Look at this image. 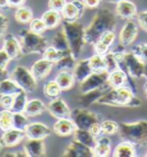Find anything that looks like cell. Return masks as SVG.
Masks as SVG:
<instances>
[{"mask_svg": "<svg viewBox=\"0 0 147 157\" xmlns=\"http://www.w3.org/2000/svg\"><path fill=\"white\" fill-rule=\"evenodd\" d=\"M116 15L108 8H101L97 12L90 25L85 28V43L94 45L106 32L115 30Z\"/></svg>", "mask_w": 147, "mask_h": 157, "instance_id": "obj_1", "label": "cell"}, {"mask_svg": "<svg viewBox=\"0 0 147 157\" xmlns=\"http://www.w3.org/2000/svg\"><path fill=\"white\" fill-rule=\"evenodd\" d=\"M97 103L109 107H129L137 108L141 105V101L129 86L109 87L100 96Z\"/></svg>", "mask_w": 147, "mask_h": 157, "instance_id": "obj_2", "label": "cell"}, {"mask_svg": "<svg viewBox=\"0 0 147 157\" xmlns=\"http://www.w3.org/2000/svg\"><path fill=\"white\" fill-rule=\"evenodd\" d=\"M117 134L124 141H129L136 147L147 146V119H140L137 122L120 123Z\"/></svg>", "mask_w": 147, "mask_h": 157, "instance_id": "obj_3", "label": "cell"}, {"mask_svg": "<svg viewBox=\"0 0 147 157\" xmlns=\"http://www.w3.org/2000/svg\"><path fill=\"white\" fill-rule=\"evenodd\" d=\"M62 29L65 31L69 43L70 52L74 56L78 59L83 48L85 46V28L78 21H65L62 23Z\"/></svg>", "mask_w": 147, "mask_h": 157, "instance_id": "obj_4", "label": "cell"}, {"mask_svg": "<svg viewBox=\"0 0 147 157\" xmlns=\"http://www.w3.org/2000/svg\"><path fill=\"white\" fill-rule=\"evenodd\" d=\"M20 44L22 53L26 54H43L48 46L47 39L42 36V33H36L30 29L22 30L20 33Z\"/></svg>", "mask_w": 147, "mask_h": 157, "instance_id": "obj_5", "label": "cell"}, {"mask_svg": "<svg viewBox=\"0 0 147 157\" xmlns=\"http://www.w3.org/2000/svg\"><path fill=\"white\" fill-rule=\"evenodd\" d=\"M120 68L124 70L131 78L138 79L144 77L145 63L131 49L123 52V57L120 62Z\"/></svg>", "mask_w": 147, "mask_h": 157, "instance_id": "obj_6", "label": "cell"}, {"mask_svg": "<svg viewBox=\"0 0 147 157\" xmlns=\"http://www.w3.org/2000/svg\"><path fill=\"white\" fill-rule=\"evenodd\" d=\"M12 79H14L18 86L26 93H32L37 90L38 80L35 78L30 69L26 67L18 66L15 67L12 72Z\"/></svg>", "mask_w": 147, "mask_h": 157, "instance_id": "obj_7", "label": "cell"}, {"mask_svg": "<svg viewBox=\"0 0 147 157\" xmlns=\"http://www.w3.org/2000/svg\"><path fill=\"white\" fill-rule=\"evenodd\" d=\"M70 118L76 125V128H84V130H89L94 123L101 122V117L98 113L83 107H77L71 110Z\"/></svg>", "mask_w": 147, "mask_h": 157, "instance_id": "obj_8", "label": "cell"}, {"mask_svg": "<svg viewBox=\"0 0 147 157\" xmlns=\"http://www.w3.org/2000/svg\"><path fill=\"white\" fill-rule=\"evenodd\" d=\"M107 80L108 72H92L82 83H79V92L85 93L99 88H109Z\"/></svg>", "mask_w": 147, "mask_h": 157, "instance_id": "obj_9", "label": "cell"}, {"mask_svg": "<svg viewBox=\"0 0 147 157\" xmlns=\"http://www.w3.org/2000/svg\"><path fill=\"white\" fill-rule=\"evenodd\" d=\"M136 79L131 78L129 75L121 68L114 70L112 72L108 74V86L109 87H121V86H129L132 91L137 94V88H136V84H134Z\"/></svg>", "mask_w": 147, "mask_h": 157, "instance_id": "obj_10", "label": "cell"}, {"mask_svg": "<svg viewBox=\"0 0 147 157\" xmlns=\"http://www.w3.org/2000/svg\"><path fill=\"white\" fill-rule=\"evenodd\" d=\"M139 32V24L137 20L129 18L126 20L124 25L122 26V30L120 32V44L122 47H128L136 41Z\"/></svg>", "mask_w": 147, "mask_h": 157, "instance_id": "obj_11", "label": "cell"}, {"mask_svg": "<svg viewBox=\"0 0 147 157\" xmlns=\"http://www.w3.org/2000/svg\"><path fill=\"white\" fill-rule=\"evenodd\" d=\"M85 10V5L81 0H71L67 2L61 15L65 21H78Z\"/></svg>", "mask_w": 147, "mask_h": 157, "instance_id": "obj_12", "label": "cell"}, {"mask_svg": "<svg viewBox=\"0 0 147 157\" xmlns=\"http://www.w3.org/2000/svg\"><path fill=\"white\" fill-rule=\"evenodd\" d=\"M63 156L66 157H93L94 151L93 148L89 147L86 144L79 142L77 140L74 139L68 147L65 149Z\"/></svg>", "mask_w": 147, "mask_h": 157, "instance_id": "obj_13", "label": "cell"}, {"mask_svg": "<svg viewBox=\"0 0 147 157\" xmlns=\"http://www.w3.org/2000/svg\"><path fill=\"white\" fill-rule=\"evenodd\" d=\"M46 108H47L48 113L56 119L70 117V113H71V109L69 108V105H67V102L61 98L52 99V101L46 105Z\"/></svg>", "mask_w": 147, "mask_h": 157, "instance_id": "obj_14", "label": "cell"}, {"mask_svg": "<svg viewBox=\"0 0 147 157\" xmlns=\"http://www.w3.org/2000/svg\"><path fill=\"white\" fill-rule=\"evenodd\" d=\"M24 132H26V138L29 139H46L52 133L51 128L47 125L40 122L29 123Z\"/></svg>", "mask_w": 147, "mask_h": 157, "instance_id": "obj_15", "label": "cell"}, {"mask_svg": "<svg viewBox=\"0 0 147 157\" xmlns=\"http://www.w3.org/2000/svg\"><path fill=\"white\" fill-rule=\"evenodd\" d=\"M115 40H116V33L114 32V30L106 32V33L101 36V38L93 45L94 53L105 56L107 53L110 52V47L114 45Z\"/></svg>", "mask_w": 147, "mask_h": 157, "instance_id": "obj_16", "label": "cell"}, {"mask_svg": "<svg viewBox=\"0 0 147 157\" xmlns=\"http://www.w3.org/2000/svg\"><path fill=\"white\" fill-rule=\"evenodd\" d=\"M54 63L51 61H48L46 59H40L38 61H36L32 67H31V72L35 76V78L37 80H42V79H45L48 75L51 74V71L54 68Z\"/></svg>", "mask_w": 147, "mask_h": 157, "instance_id": "obj_17", "label": "cell"}, {"mask_svg": "<svg viewBox=\"0 0 147 157\" xmlns=\"http://www.w3.org/2000/svg\"><path fill=\"white\" fill-rule=\"evenodd\" d=\"M26 132L12 127L7 131H5L1 135V144L5 147H14V146H18L22 140L26 138Z\"/></svg>", "mask_w": 147, "mask_h": 157, "instance_id": "obj_18", "label": "cell"}, {"mask_svg": "<svg viewBox=\"0 0 147 157\" xmlns=\"http://www.w3.org/2000/svg\"><path fill=\"white\" fill-rule=\"evenodd\" d=\"M24 151L26 156L42 157L46 155V147L44 139H29L24 144Z\"/></svg>", "mask_w": 147, "mask_h": 157, "instance_id": "obj_19", "label": "cell"}, {"mask_svg": "<svg viewBox=\"0 0 147 157\" xmlns=\"http://www.w3.org/2000/svg\"><path fill=\"white\" fill-rule=\"evenodd\" d=\"M76 130V125L74 124L73 119L70 117L59 118L53 126V131L59 136H70L74 134Z\"/></svg>", "mask_w": 147, "mask_h": 157, "instance_id": "obj_20", "label": "cell"}, {"mask_svg": "<svg viewBox=\"0 0 147 157\" xmlns=\"http://www.w3.org/2000/svg\"><path fill=\"white\" fill-rule=\"evenodd\" d=\"M4 49L7 52L9 55L10 60H16L23 55L22 53L21 44H20V39L12 35H8L5 38L4 41Z\"/></svg>", "mask_w": 147, "mask_h": 157, "instance_id": "obj_21", "label": "cell"}, {"mask_svg": "<svg viewBox=\"0 0 147 157\" xmlns=\"http://www.w3.org/2000/svg\"><path fill=\"white\" fill-rule=\"evenodd\" d=\"M137 6L130 0H121L116 2V15L118 17L129 20L133 18L137 15Z\"/></svg>", "mask_w": 147, "mask_h": 157, "instance_id": "obj_22", "label": "cell"}, {"mask_svg": "<svg viewBox=\"0 0 147 157\" xmlns=\"http://www.w3.org/2000/svg\"><path fill=\"white\" fill-rule=\"evenodd\" d=\"M94 156L97 157H107L110 155L112 151V141L108 138V135H100L97 138L95 144L93 147Z\"/></svg>", "mask_w": 147, "mask_h": 157, "instance_id": "obj_23", "label": "cell"}, {"mask_svg": "<svg viewBox=\"0 0 147 157\" xmlns=\"http://www.w3.org/2000/svg\"><path fill=\"white\" fill-rule=\"evenodd\" d=\"M107 88H99V90H93L90 92H85V93H81V95L78 96L77 103L79 107L83 108H89L92 103H97V101L99 100V98Z\"/></svg>", "mask_w": 147, "mask_h": 157, "instance_id": "obj_24", "label": "cell"}, {"mask_svg": "<svg viewBox=\"0 0 147 157\" xmlns=\"http://www.w3.org/2000/svg\"><path fill=\"white\" fill-rule=\"evenodd\" d=\"M74 77L76 83H82L85 78H87L90 75L92 74L91 67L89 63V59H84V60H79L77 61L76 66L73 70Z\"/></svg>", "mask_w": 147, "mask_h": 157, "instance_id": "obj_25", "label": "cell"}, {"mask_svg": "<svg viewBox=\"0 0 147 157\" xmlns=\"http://www.w3.org/2000/svg\"><path fill=\"white\" fill-rule=\"evenodd\" d=\"M55 80L56 83L59 84V86L61 87L62 92L71 90L74 87L75 83H76L74 74L71 71H68V70H60L59 74L56 75Z\"/></svg>", "mask_w": 147, "mask_h": 157, "instance_id": "obj_26", "label": "cell"}, {"mask_svg": "<svg viewBox=\"0 0 147 157\" xmlns=\"http://www.w3.org/2000/svg\"><path fill=\"white\" fill-rule=\"evenodd\" d=\"M46 110H47L46 105L43 101L39 100V99H32V100H29L26 102L24 113L28 117H36V116H40Z\"/></svg>", "mask_w": 147, "mask_h": 157, "instance_id": "obj_27", "label": "cell"}, {"mask_svg": "<svg viewBox=\"0 0 147 157\" xmlns=\"http://www.w3.org/2000/svg\"><path fill=\"white\" fill-rule=\"evenodd\" d=\"M112 155L114 157H133L137 156L136 153V146L129 141H124L118 144L114 148Z\"/></svg>", "mask_w": 147, "mask_h": 157, "instance_id": "obj_28", "label": "cell"}, {"mask_svg": "<svg viewBox=\"0 0 147 157\" xmlns=\"http://www.w3.org/2000/svg\"><path fill=\"white\" fill-rule=\"evenodd\" d=\"M51 46L55 47L56 49H59V51H62V52H66V53L70 52L69 43H68V39H67V36H66L63 29L59 30L55 35L52 37Z\"/></svg>", "mask_w": 147, "mask_h": 157, "instance_id": "obj_29", "label": "cell"}, {"mask_svg": "<svg viewBox=\"0 0 147 157\" xmlns=\"http://www.w3.org/2000/svg\"><path fill=\"white\" fill-rule=\"evenodd\" d=\"M74 139L82 142V144H86L89 147L93 148L97 141V138L92 134L89 130H84V128H76L74 132Z\"/></svg>", "mask_w": 147, "mask_h": 157, "instance_id": "obj_30", "label": "cell"}, {"mask_svg": "<svg viewBox=\"0 0 147 157\" xmlns=\"http://www.w3.org/2000/svg\"><path fill=\"white\" fill-rule=\"evenodd\" d=\"M61 18H62L61 12H58V10H54V9H48L42 16V20L44 21L47 29L56 28L59 25V23L61 22Z\"/></svg>", "mask_w": 147, "mask_h": 157, "instance_id": "obj_31", "label": "cell"}, {"mask_svg": "<svg viewBox=\"0 0 147 157\" xmlns=\"http://www.w3.org/2000/svg\"><path fill=\"white\" fill-rule=\"evenodd\" d=\"M23 91L20 86H18L16 82L12 79L10 77L5 79L4 82L0 83V95H5V94H10V95H15L18 92Z\"/></svg>", "mask_w": 147, "mask_h": 157, "instance_id": "obj_32", "label": "cell"}, {"mask_svg": "<svg viewBox=\"0 0 147 157\" xmlns=\"http://www.w3.org/2000/svg\"><path fill=\"white\" fill-rule=\"evenodd\" d=\"M89 63H90L92 72H107L104 55L94 53L92 56L89 57Z\"/></svg>", "mask_w": 147, "mask_h": 157, "instance_id": "obj_33", "label": "cell"}, {"mask_svg": "<svg viewBox=\"0 0 147 157\" xmlns=\"http://www.w3.org/2000/svg\"><path fill=\"white\" fill-rule=\"evenodd\" d=\"M26 102H28L26 92H24V91L18 92V94L14 95L13 105H12L10 110H12L13 113H24Z\"/></svg>", "mask_w": 147, "mask_h": 157, "instance_id": "obj_34", "label": "cell"}, {"mask_svg": "<svg viewBox=\"0 0 147 157\" xmlns=\"http://www.w3.org/2000/svg\"><path fill=\"white\" fill-rule=\"evenodd\" d=\"M77 60L78 59H76L71 53H68V54H66L61 60H59V61L56 62L55 66L59 70L73 71L75 66H76V63H77Z\"/></svg>", "mask_w": 147, "mask_h": 157, "instance_id": "obj_35", "label": "cell"}, {"mask_svg": "<svg viewBox=\"0 0 147 157\" xmlns=\"http://www.w3.org/2000/svg\"><path fill=\"white\" fill-rule=\"evenodd\" d=\"M32 18H34V13L29 7H26V6L18 7L16 12H15V20L18 23H22V24L30 23Z\"/></svg>", "mask_w": 147, "mask_h": 157, "instance_id": "obj_36", "label": "cell"}, {"mask_svg": "<svg viewBox=\"0 0 147 157\" xmlns=\"http://www.w3.org/2000/svg\"><path fill=\"white\" fill-rule=\"evenodd\" d=\"M66 54H68V53L59 51V49H56V48L53 47V46H47L46 49L43 52V57L44 59H46V60H48V61L53 62V63L55 64L56 62L59 61V60H61Z\"/></svg>", "mask_w": 147, "mask_h": 157, "instance_id": "obj_37", "label": "cell"}, {"mask_svg": "<svg viewBox=\"0 0 147 157\" xmlns=\"http://www.w3.org/2000/svg\"><path fill=\"white\" fill-rule=\"evenodd\" d=\"M13 127V111L4 109L0 111V130L2 132Z\"/></svg>", "mask_w": 147, "mask_h": 157, "instance_id": "obj_38", "label": "cell"}, {"mask_svg": "<svg viewBox=\"0 0 147 157\" xmlns=\"http://www.w3.org/2000/svg\"><path fill=\"white\" fill-rule=\"evenodd\" d=\"M61 87L59 86V84L56 83V80H48L47 83L44 85V94L47 96V98H51V99H54V98H59L61 94Z\"/></svg>", "mask_w": 147, "mask_h": 157, "instance_id": "obj_39", "label": "cell"}, {"mask_svg": "<svg viewBox=\"0 0 147 157\" xmlns=\"http://www.w3.org/2000/svg\"><path fill=\"white\" fill-rule=\"evenodd\" d=\"M29 125V117L24 113H13V127L26 131Z\"/></svg>", "mask_w": 147, "mask_h": 157, "instance_id": "obj_40", "label": "cell"}, {"mask_svg": "<svg viewBox=\"0 0 147 157\" xmlns=\"http://www.w3.org/2000/svg\"><path fill=\"white\" fill-rule=\"evenodd\" d=\"M101 125V132L104 135H114L117 134L118 132V123L110 119H105L102 122H100Z\"/></svg>", "mask_w": 147, "mask_h": 157, "instance_id": "obj_41", "label": "cell"}, {"mask_svg": "<svg viewBox=\"0 0 147 157\" xmlns=\"http://www.w3.org/2000/svg\"><path fill=\"white\" fill-rule=\"evenodd\" d=\"M131 51H132L144 63H147V43H141V44L136 45Z\"/></svg>", "mask_w": 147, "mask_h": 157, "instance_id": "obj_42", "label": "cell"}, {"mask_svg": "<svg viewBox=\"0 0 147 157\" xmlns=\"http://www.w3.org/2000/svg\"><path fill=\"white\" fill-rule=\"evenodd\" d=\"M29 29L31 31L36 32V33H43L47 28H46V25H45V23H44L42 18H32L30 22V25H29Z\"/></svg>", "mask_w": 147, "mask_h": 157, "instance_id": "obj_43", "label": "cell"}, {"mask_svg": "<svg viewBox=\"0 0 147 157\" xmlns=\"http://www.w3.org/2000/svg\"><path fill=\"white\" fill-rule=\"evenodd\" d=\"M14 101V95L10 94H5V95H0V105L4 108V109H9L12 108Z\"/></svg>", "mask_w": 147, "mask_h": 157, "instance_id": "obj_44", "label": "cell"}, {"mask_svg": "<svg viewBox=\"0 0 147 157\" xmlns=\"http://www.w3.org/2000/svg\"><path fill=\"white\" fill-rule=\"evenodd\" d=\"M136 18H137V22H138L139 26H140L144 31L147 32V9L137 13Z\"/></svg>", "mask_w": 147, "mask_h": 157, "instance_id": "obj_45", "label": "cell"}, {"mask_svg": "<svg viewBox=\"0 0 147 157\" xmlns=\"http://www.w3.org/2000/svg\"><path fill=\"white\" fill-rule=\"evenodd\" d=\"M8 17L4 15L2 13H0V40L2 39L7 32V29H8Z\"/></svg>", "mask_w": 147, "mask_h": 157, "instance_id": "obj_46", "label": "cell"}, {"mask_svg": "<svg viewBox=\"0 0 147 157\" xmlns=\"http://www.w3.org/2000/svg\"><path fill=\"white\" fill-rule=\"evenodd\" d=\"M66 4H67V0H48L50 9H54V10H58V12H62Z\"/></svg>", "mask_w": 147, "mask_h": 157, "instance_id": "obj_47", "label": "cell"}, {"mask_svg": "<svg viewBox=\"0 0 147 157\" xmlns=\"http://www.w3.org/2000/svg\"><path fill=\"white\" fill-rule=\"evenodd\" d=\"M9 61H10V57H9V55L7 54V52L5 51L4 48L0 49V67L6 68V67L8 66Z\"/></svg>", "mask_w": 147, "mask_h": 157, "instance_id": "obj_48", "label": "cell"}, {"mask_svg": "<svg viewBox=\"0 0 147 157\" xmlns=\"http://www.w3.org/2000/svg\"><path fill=\"white\" fill-rule=\"evenodd\" d=\"M89 131L91 132L95 138L100 136V135L102 134V132H101V125H100V122L99 123H94V124H93V125L89 128Z\"/></svg>", "mask_w": 147, "mask_h": 157, "instance_id": "obj_49", "label": "cell"}, {"mask_svg": "<svg viewBox=\"0 0 147 157\" xmlns=\"http://www.w3.org/2000/svg\"><path fill=\"white\" fill-rule=\"evenodd\" d=\"M87 8H97L101 4V0H82Z\"/></svg>", "mask_w": 147, "mask_h": 157, "instance_id": "obj_50", "label": "cell"}, {"mask_svg": "<svg viewBox=\"0 0 147 157\" xmlns=\"http://www.w3.org/2000/svg\"><path fill=\"white\" fill-rule=\"evenodd\" d=\"M7 78H9L8 70L6 69V68L0 67V83H1V82H4L5 79H7Z\"/></svg>", "mask_w": 147, "mask_h": 157, "instance_id": "obj_51", "label": "cell"}, {"mask_svg": "<svg viewBox=\"0 0 147 157\" xmlns=\"http://www.w3.org/2000/svg\"><path fill=\"white\" fill-rule=\"evenodd\" d=\"M26 2V0H8L9 7H20L23 6Z\"/></svg>", "mask_w": 147, "mask_h": 157, "instance_id": "obj_52", "label": "cell"}, {"mask_svg": "<svg viewBox=\"0 0 147 157\" xmlns=\"http://www.w3.org/2000/svg\"><path fill=\"white\" fill-rule=\"evenodd\" d=\"M8 7V0H0V9H6Z\"/></svg>", "mask_w": 147, "mask_h": 157, "instance_id": "obj_53", "label": "cell"}, {"mask_svg": "<svg viewBox=\"0 0 147 157\" xmlns=\"http://www.w3.org/2000/svg\"><path fill=\"white\" fill-rule=\"evenodd\" d=\"M144 78L147 79V63H145V69H144Z\"/></svg>", "mask_w": 147, "mask_h": 157, "instance_id": "obj_54", "label": "cell"}, {"mask_svg": "<svg viewBox=\"0 0 147 157\" xmlns=\"http://www.w3.org/2000/svg\"><path fill=\"white\" fill-rule=\"evenodd\" d=\"M144 90H145V93H146V95H147V80H146V83H145V85H144Z\"/></svg>", "mask_w": 147, "mask_h": 157, "instance_id": "obj_55", "label": "cell"}, {"mask_svg": "<svg viewBox=\"0 0 147 157\" xmlns=\"http://www.w3.org/2000/svg\"><path fill=\"white\" fill-rule=\"evenodd\" d=\"M108 1H112V2H118V1H121V0H108Z\"/></svg>", "mask_w": 147, "mask_h": 157, "instance_id": "obj_56", "label": "cell"}, {"mask_svg": "<svg viewBox=\"0 0 147 157\" xmlns=\"http://www.w3.org/2000/svg\"><path fill=\"white\" fill-rule=\"evenodd\" d=\"M1 146H2V144H1V136H0V148H1Z\"/></svg>", "mask_w": 147, "mask_h": 157, "instance_id": "obj_57", "label": "cell"}, {"mask_svg": "<svg viewBox=\"0 0 147 157\" xmlns=\"http://www.w3.org/2000/svg\"><path fill=\"white\" fill-rule=\"evenodd\" d=\"M145 156H147V153H146V154H145Z\"/></svg>", "mask_w": 147, "mask_h": 157, "instance_id": "obj_58", "label": "cell"}]
</instances>
